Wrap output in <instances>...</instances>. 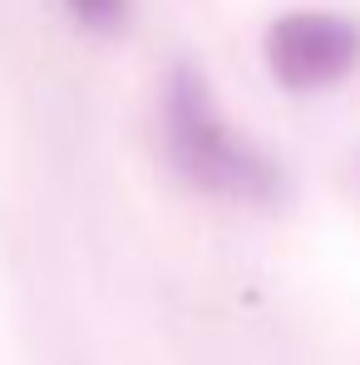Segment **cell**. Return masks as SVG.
<instances>
[{"instance_id": "6da1fadb", "label": "cell", "mask_w": 360, "mask_h": 365, "mask_svg": "<svg viewBox=\"0 0 360 365\" xmlns=\"http://www.w3.org/2000/svg\"><path fill=\"white\" fill-rule=\"evenodd\" d=\"M163 133H168V158L187 182H197L202 192L232 197V202H277L282 197V168L242 133L227 123L217 109L207 79L178 64L168 74V94H163Z\"/></svg>"}, {"instance_id": "7a4b0ae2", "label": "cell", "mask_w": 360, "mask_h": 365, "mask_svg": "<svg viewBox=\"0 0 360 365\" xmlns=\"http://www.w3.org/2000/svg\"><path fill=\"white\" fill-rule=\"evenodd\" d=\"M262 55L277 84L292 94L331 89L360 64V20L336 10H287L267 25Z\"/></svg>"}, {"instance_id": "3957f363", "label": "cell", "mask_w": 360, "mask_h": 365, "mask_svg": "<svg viewBox=\"0 0 360 365\" xmlns=\"http://www.w3.org/2000/svg\"><path fill=\"white\" fill-rule=\"evenodd\" d=\"M69 5V15L74 20H84L89 30H99V35H109V30H119L123 25V10H128V0H64Z\"/></svg>"}]
</instances>
